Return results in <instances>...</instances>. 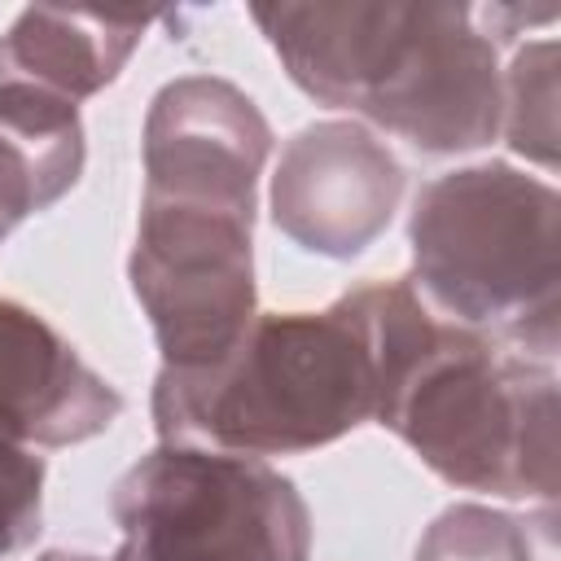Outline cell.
Returning a JSON list of instances; mask_svg holds the SVG:
<instances>
[{"mask_svg":"<svg viewBox=\"0 0 561 561\" xmlns=\"http://www.w3.org/2000/svg\"><path fill=\"white\" fill-rule=\"evenodd\" d=\"M158 18H162L158 9L96 13V9L31 4L0 35V75H13L39 92L79 105L123 75L127 57L140 48L145 31Z\"/></svg>","mask_w":561,"mask_h":561,"instance_id":"30bf717a","label":"cell"},{"mask_svg":"<svg viewBox=\"0 0 561 561\" xmlns=\"http://www.w3.org/2000/svg\"><path fill=\"white\" fill-rule=\"evenodd\" d=\"M149 412L158 443L259 460L346 438L377 412V355L355 294L324 311L259 316L215 368H158Z\"/></svg>","mask_w":561,"mask_h":561,"instance_id":"3957f363","label":"cell"},{"mask_svg":"<svg viewBox=\"0 0 561 561\" xmlns=\"http://www.w3.org/2000/svg\"><path fill=\"white\" fill-rule=\"evenodd\" d=\"M412 561H539V552L522 517L491 504H451L425 526Z\"/></svg>","mask_w":561,"mask_h":561,"instance_id":"7c38bea8","label":"cell"},{"mask_svg":"<svg viewBox=\"0 0 561 561\" xmlns=\"http://www.w3.org/2000/svg\"><path fill=\"white\" fill-rule=\"evenodd\" d=\"M285 75L320 105L416 153H473L500 131V48L469 4H254Z\"/></svg>","mask_w":561,"mask_h":561,"instance_id":"7a4b0ae2","label":"cell"},{"mask_svg":"<svg viewBox=\"0 0 561 561\" xmlns=\"http://www.w3.org/2000/svg\"><path fill=\"white\" fill-rule=\"evenodd\" d=\"M44 522V460L26 447L0 443V557L35 543Z\"/></svg>","mask_w":561,"mask_h":561,"instance_id":"4fadbf2b","label":"cell"},{"mask_svg":"<svg viewBox=\"0 0 561 561\" xmlns=\"http://www.w3.org/2000/svg\"><path fill=\"white\" fill-rule=\"evenodd\" d=\"M500 131L513 153L552 171L557 167V39L543 35L517 48L513 66L500 70Z\"/></svg>","mask_w":561,"mask_h":561,"instance_id":"8fae6325","label":"cell"},{"mask_svg":"<svg viewBox=\"0 0 561 561\" xmlns=\"http://www.w3.org/2000/svg\"><path fill=\"white\" fill-rule=\"evenodd\" d=\"M48 206H53V193H48V184L39 180L35 162H31L13 140L0 136V241H4L22 219H31V215H39V210H48Z\"/></svg>","mask_w":561,"mask_h":561,"instance_id":"5bb4252c","label":"cell"},{"mask_svg":"<svg viewBox=\"0 0 561 561\" xmlns=\"http://www.w3.org/2000/svg\"><path fill=\"white\" fill-rule=\"evenodd\" d=\"M561 197L508 162L430 180L408 219L412 289L451 324L552 364L561 333Z\"/></svg>","mask_w":561,"mask_h":561,"instance_id":"277c9868","label":"cell"},{"mask_svg":"<svg viewBox=\"0 0 561 561\" xmlns=\"http://www.w3.org/2000/svg\"><path fill=\"white\" fill-rule=\"evenodd\" d=\"M39 561H131V552L118 543L110 557H96V552H70V548H53V552H44Z\"/></svg>","mask_w":561,"mask_h":561,"instance_id":"9a60e30c","label":"cell"},{"mask_svg":"<svg viewBox=\"0 0 561 561\" xmlns=\"http://www.w3.org/2000/svg\"><path fill=\"white\" fill-rule=\"evenodd\" d=\"M377 355V412L443 482L557 500V373L438 320L408 280L351 289Z\"/></svg>","mask_w":561,"mask_h":561,"instance_id":"6da1fadb","label":"cell"},{"mask_svg":"<svg viewBox=\"0 0 561 561\" xmlns=\"http://www.w3.org/2000/svg\"><path fill=\"white\" fill-rule=\"evenodd\" d=\"M123 394L39 311L0 298V443L26 451L105 434Z\"/></svg>","mask_w":561,"mask_h":561,"instance_id":"9c48e42d","label":"cell"},{"mask_svg":"<svg viewBox=\"0 0 561 561\" xmlns=\"http://www.w3.org/2000/svg\"><path fill=\"white\" fill-rule=\"evenodd\" d=\"M131 561H307L311 508L259 456L158 443L110 495Z\"/></svg>","mask_w":561,"mask_h":561,"instance_id":"5b68a950","label":"cell"},{"mask_svg":"<svg viewBox=\"0 0 561 561\" xmlns=\"http://www.w3.org/2000/svg\"><path fill=\"white\" fill-rule=\"evenodd\" d=\"M403 162L355 118H320L294 131L272 171V224L307 254L355 259L394 219Z\"/></svg>","mask_w":561,"mask_h":561,"instance_id":"52a82bcc","label":"cell"},{"mask_svg":"<svg viewBox=\"0 0 561 561\" xmlns=\"http://www.w3.org/2000/svg\"><path fill=\"white\" fill-rule=\"evenodd\" d=\"M250 228L245 210L140 197L127 280L167 373L215 368L259 320Z\"/></svg>","mask_w":561,"mask_h":561,"instance_id":"8992f818","label":"cell"},{"mask_svg":"<svg viewBox=\"0 0 561 561\" xmlns=\"http://www.w3.org/2000/svg\"><path fill=\"white\" fill-rule=\"evenodd\" d=\"M267 153L272 127L250 92L219 75H180L153 92L145 114L140 197L210 202L254 215Z\"/></svg>","mask_w":561,"mask_h":561,"instance_id":"ba28073f","label":"cell"}]
</instances>
